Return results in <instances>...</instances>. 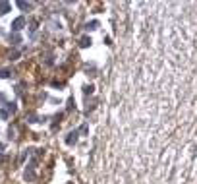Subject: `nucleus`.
Instances as JSON below:
<instances>
[{
	"label": "nucleus",
	"mask_w": 197,
	"mask_h": 184,
	"mask_svg": "<svg viewBox=\"0 0 197 184\" xmlns=\"http://www.w3.org/2000/svg\"><path fill=\"white\" fill-rule=\"evenodd\" d=\"M10 70H8V68H2V70H0V77H10Z\"/></svg>",
	"instance_id": "nucleus-9"
},
{
	"label": "nucleus",
	"mask_w": 197,
	"mask_h": 184,
	"mask_svg": "<svg viewBox=\"0 0 197 184\" xmlns=\"http://www.w3.org/2000/svg\"><path fill=\"white\" fill-rule=\"evenodd\" d=\"M0 161H2V153H0Z\"/></svg>",
	"instance_id": "nucleus-18"
},
{
	"label": "nucleus",
	"mask_w": 197,
	"mask_h": 184,
	"mask_svg": "<svg viewBox=\"0 0 197 184\" xmlns=\"http://www.w3.org/2000/svg\"><path fill=\"white\" fill-rule=\"evenodd\" d=\"M8 114H10V112H8L6 109H0V120H6V118H8Z\"/></svg>",
	"instance_id": "nucleus-10"
},
{
	"label": "nucleus",
	"mask_w": 197,
	"mask_h": 184,
	"mask_svg": "<svg viewBox=\"0 0 197 184\" xmlns=\"http://www.w3.org/2000/svg\"><path fill=\"white\" fill-rule=\"evenodd\" d=\"M0 103H6V95L4 93H0Z\"/></svg>",
	"instance_id": "nucleus-17"
},
{
	"label": "nucleus",
	"mask_w": 197,
	"mask_h": 184,
	"mask_svg": "<svg viewBox=\"0 0 197 184\" xmlns=\"http://www.w3.org/2000/svg\"><path fill=\"white\" fill-rule=\"evenodd\" d=\"M97 27H98V22H91V23H87V25H85V29L91 31V29H97Z\"/></svg>",
	"instance_id": "nucleus-8"
},
{
	"label": "nucleus",
	"mask_w": 197,
	"mask_h": 184,
	"mask_svg": "<svg viewBox=\"0 0 197 184\" xmlns=\"http://www.w3.org/2000/svg\"><path fill=\"white\" fill-rule=\"evenodd\" d=\"M6 12H10V4H8V2H0V14H6Z\"/></svg>",
	"instance_id": "nucleus-6"
},
{
	"label": "nucleus",
	"mask_w": 197,
	"mask_h": 184,
	"mask_svg": "<svg viewBox=\"0 0 197 184\" xmlns=\"http://www.w3.org/2000/svg\"><path fill=\"white\" fill-rule=\"evenodd\" d=\"M77 136H79V132H77V130L70 132L68 136H66V144H68V145H76V144H77Z\"/></svg>",
	"instance_id": "nucleus-1"
},
{
	"label": "nucleus",
	"mask_w": 197,
	"mask_h": 184,
	"mask_svg": "<svg viewBox=\"0 0 197 184\" xmlns=\"http://www.w3.org/2000/svg\"><path fill=\"white\" fill-rule=\"evenodd\" d=\"M18 56H19V52H14V54H10V60H18Z\"/></svg>",
	"instance_id": "nucleus-15"
},
{
	"label": "nucleus",
	"mask_w": 197,
	"mask_h": 184,
	"mask_svg": "<svg viewBox=\"0 0 197 184\" xmlns=\"http://www.w3.org/2000/svg\"><path fill=\"white\" fill-rule=\"evenodd\" d=\"M89 45H91V37H81L79 39V47L81 48H87Z\"/></svg>",
	"instance_id": "nucleus-4"
},
{
	"label": "nucleus",
	"mask_w": 197,
	"mask_h": 184,
	"mask_svg": "<svg viewBox=\"0 0 197 184\" xmlns=\"http://www.w3.org/2000/svg\"><path fill=\"white\" fill-rule=\"evenodd\" d=\"M33 165H35V161H33L31 165H29V169L25 171V180H27V182H33V180H35V173H33Z\"/></svg>",
	"instance_id": "nucleus-3"
},
{
	"label": "nucleus",
	"mask_w": 197,
	"mask_h": 184,
	"mask_svg": "<svg viewBox=\"0 0 197 184\" xmlns=\"http://www.w3.org/2000/svg\"><path fill=\"white\" fill-rule=\"evenodd\" d=\"M6 110H8V112H16L18 107H16V103H8V105H6Z\"/></svg>",
	"instance_id": "nucleus-7"
},
{
	"label": "nucleus",
	"mask_w": 197,
	"mask_h": 184,
	"mask_svg": "<svg viewBox=\"0 0 197 184\" xmlns=\"http://www.w3.org/2000/svg\"><path fill=\"white\" fill-rule=\"evenodd\" d=\"M18 6L21 8V10H31V8H33V4H31V2H23V0H19V2H18Z\"/></svg>",
	"instance_id": "nucleus-5"
},
{
	"label": "nucleus",
	"mask_w": 197,
	"mask_h": 184,
	"mask_svg": "<svg viewBox=\"0 0 197 184\" xmlns=\"http://www.w3.org/2000/svg\"><path fill=\"white\" fill-rule=\"evenodd\" d=\"M23 25H25V18H16L14 23H12V29H14V31H21Z\"/></svg>",
	"instance_id": "nucleus-2"
},
{
	"label": "nucleus",
	"mask_w": 197,
	"mask_h": 184,
	"mask_svg": "<svg viewBox=\"0 0 197 184\" xmlns=\"http://www.w3.org/2000/svg\"><path fill=\"white\" fill-rule=\"evenodd\" d=\"M87 130H89V126H87V124H83V126L79 128V132H81V134H87Z\"/></svg>",
	"instance_id": "nucleus-13"
},
{
	"label": "nucleus",
	"mask_w": 197,
	"mask_h": 184,
	"mask_svg": "<svg viewBox=\"0 0 197 184\" xmlns=\"http://www.w3.org/2000/svg\"><path fill=\"white\" fill-rule=\"evenodd\" d=\"M93 89H95L93 85H85V87H83V93H85V95H91V93H93Z\"/></svg>",
	"instance_id": "nucleus-11"
},
{
	"label": "nucleus",
	"mask_w": 197,
	"mask_h": 184,
	"mask_svg": "<svg viewBox=\"0 0 197 184\" xmlns=\"http://www.w3.org/2000/svg\"><path fill=\"white\" fill-rule=\"evenodd\" d=\"M10 41H12L14 45H18V43H19L21 39H19V35H16V33H14V35H10Z\"/></svg>",
	"instance_id": "nucleus-12"
},
{
	"label": "nucleus",
	"mask_w": 197,
	"mask_h": 184,
	"mask_svg": "<svg viewBox=\"0 0 197 184\" xmlns=\"http://www.w3.org/2000/svg\"><path fill=\"white\" fill-rule=\"evenodd\" d=\"M29 122H31V124H35V122H39V120H37L35 114H29Z\"/></svg>",
	"instance_id": "nucleus-14"
},
{
	"label": "nucleus",
	"mask_w": 197,
	"mask_h": 184,
	"mask_svg": "<svg viewBox=\"0 0 197 184\" xmlns=\"http://www.w3.org/2000/svg\"><path fill=\"white\" fill-rule=\"evenodd\" d=\"M29 29H31V31H35V29H37V22H31V27H29Z\"/></svg>",
	"instance_id": "nucleus-16"
}]
</instances>
